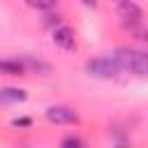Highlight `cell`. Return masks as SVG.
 <instances>
[{
    "label": "cell",
    "mask_w": 148,
    "mask_h": 148,
    "mask_svg": "<svg viewBox=\"0 0 148 148\" xmlns=\"http://www.w3.org/2000/svg\"><path fill=\"white\" fill-rule=\"evenodd\" d=\"M120 7H118V14L123 16V18H127V21H132V23H139L141 18H143V12H141V7L136 5V2H132V0H125V2H118Z\"/></svg>",
    "instance_id": "5"
},
{
    "label": "cell",
    "mask_w": 148,
    "mask_h": 148,
    "mask_svg": "<svg viewBox=\"0 0 148 148\" xmlns=\"http://www.w3.org/2000/svg\"><path fill=\"white\" fill-rule=\"evenodd\" d=\"M143 39H146V42H148V30H146V32H143Z\"/></svg>",
    "instance_id": "12"
},
{
    "label": "cell",
    "mask_w": 148,
    "mask_h": 148,
    "mask_svg": "<svg viewBox=\"0 0 148 148\" xmlns=\"http://www.w3.org/2000/svg\"><path fill=\"white\" fill-rule=\"evenodd\" d=\"M30 125H32L30 118H14L12 120V127H30Z\"/></svg>",
    "instance_id": "10"
},
{
    "label": "cell",
    "mask_w": 148,
    "mask_h": 148,
    "mask_svg": "<svg viewBox=\"0 0 148 148\" xmlns=\"http://www.w3.org/2000/svg\"><path fill=\"white\" fill-rule=\"evenodd\" d=\"M81 5H86V7H97V0H81Z\"/></svg>",
    "instance_id": "11"
},
{
    "label": "cell",
    "mask_w": 148,
    "mask_h": 148,
    "mask_svg": "<svg viewBox=\"0 0 148 148\" xmlns=\"http://www.w3.org/2000/svg\"><path fill=\"white\" fill-rule=\"evenodd\" d=\"M113 60L118 62L120 69L132 72L136 76H148V53H141L136 49H118L113 53Z\"/></svg>",
    "instance_id": "1"
},
{
    "label": "cell",
    "mask_w": 148,
    "mask_h": 148,
    "mask_svg": "<svg viewBox=\"0 0 148 148\" xmlns=\"http://www.w3.org/2000/svg\"><path fill=\"white\" fill-rule=\"evenodd\" d=\"M25 5L32 9H39V12H49L58 5V0H25Z\"/></svg>",
    "instance_id": "8"
},
{
    "label": "cell",
    "mask_w": 148,
    "mask_h": 148,
    "mask_svg": "<svg viewBox=\"0 0 148 148\" xmlns=\"http://www.w3.org/2000/svg\"><path fill=\"white\" fill-rule=\"evenodd\" d=\"M44 116L53 125H76L79 123V113L72 106H49L44 111Z\"/></svg>",
    "instance_id": "3"
},
{
    "label": "cell",
    "mask_w": 148,
    "mask_h": 148,
    "mask_svg": "<svg viewBox=\"0 0 148 148\" xmlns=\"http://www.w3.org/2000/svg\"><path fill=\"white\" fill-rule=\"evenodd\" d=\"M113 2H125V0H113Z\"/></svg>",
    "instance_id": "13"
},
{
    "label": "cell",
    "mask_w": 148,
    "mask_h": 148,
    "mask_svg": "<svg viewBox=\"0 0 148 148\" xmlns=\"http://www.w3.org/2000/svg\"><path fill=\"white\" fill-rule=\"evenodd\" d=\"M62 146H65V148H69V146L81 148V146H83V141H81L79 136H65V139H62Z\"/></svg>",
    "instance_id": "9"
},
{
    "label": "cell",
    "mask_w": 148,
    "mask_h": 148,
    "mask_svg": "<svg viewBox=\"0 0 148 148\" xmlns=\"http://www.w3.org/2000/svg\"><path fill=\"white\" fill-rule=\"evenodd\" d=\"M118 72L120 67L113 60V56H102V58H92L86 62V74L92 79H113Z\"/></svg>",
    "instance_id": "2"
},
{
    "label": "cell",
    "mask_w": 148,
    "mask_h": 148,
    "mask_svg": "<svg viewBox=\"0 0 148 148\" xmlns=\"http://www.w3.org/2000/svg\"><path fill=\"white\" fill-rule=\"evenodd\" d=\"M51 39L62 51H74L76 49V37H74V30L69 25H56L53 32H51Z\"/></svg>",
    "instance_id": "4"
},
{
    "label": "cell",
    "mask_w": 148,
    "mask_h": 148,
    "mask_svg": "<svg viewBox=\"0 0 148 148\" xmlns=\"http://www.w3.org/2000/svg\"><path fill=\"white\" fill-rule=\"evenodd\" d=\"M25 69H28V67H25L23 60H16V58L0 60V74H5V76H23Z\"/></svg>",
    "instance_id": "6"
},
{
    "label": "cell",
    "mask_w": 148,
    "mask_h": 148,
    "mask_svg": "<svg viewBox=\"0 0 148 148\" xmlns=\"http://www.w3.org/2000/svg\"><path fill=\"white\" fill-rule=\"evenodd\" d=\"M25 99H28V92L23 88H14V86L0 88V102L2 104H18V102H25Z\"/></svg>",
    "instance_id": "7"
}]
</instances>
